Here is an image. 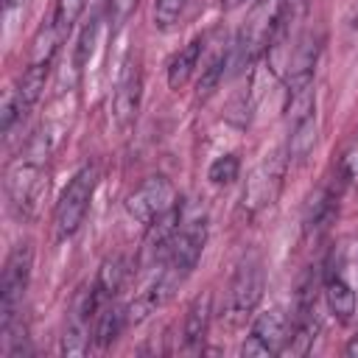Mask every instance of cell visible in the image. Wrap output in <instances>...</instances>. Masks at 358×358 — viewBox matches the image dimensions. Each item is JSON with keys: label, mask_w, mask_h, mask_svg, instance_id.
<instances>
[{"label": "cell", "mask_w": 358, "mask_h": 358, "mask_svg": "<svg viewBox=\"0 0 358 358\" xmlns=\"http://www.w3.org/2000/svg\"><path fill=\"white\" fill-rule=\"evenodd\" d=\"M48 154H50V137L36 134L28 143L25 157H20L6 173L8 204L20 218H34L48 193V171H45Z\"/></svg>", "instance_id": "cell-1"}, {"label": "cell", "mask_w": 358, "mask_h": 358, "mask_svg": "<svg viewBox=\"0 0 358 358\" xmlns=\"http://www.w3.org/2000/svg\"><path fill=\"white\" fill-rule=\"evenodd\" d=\"M282 17H285V0H257L249 8V14L232 42L229 67L235 73L249 70L266 50H271L274 39L282 31Z\"/></svg>", "instance_id": "cell-2"}, {"label": "cell", "mask_w": 358, "mask_h": 358, "mask_svg": "<svg viewBox=\"0 0 358 358\" xmlns=\"http://www.w3.org/2000/svg\"><path fill=\"white\" fill-rule=\"evenodd\" d=\"M204 243H207V218L204 215L182 218L173 232V241L168 246V255L159 263L157 277L165 285H171L173 291H179V285L193 274V268L204 252Z\"/></svg>", "instance_id": "cell-3"}, {"label": "cell", "mask_w": 358, "mask_h": 358, "mask_svg": "<svg viewBox=\"0 0 358 358\" xmlns=\"http://www.w3.org/2000/svg\"><path fill=\"white\" fill-rule=\"evenodd\" d=\"M95 185H98V168L95 165H84L73 173V179L67 182V187L62 190L59 201H56V210H53V229H56V238H70L78 232V227L84 224L87 218V210H90V201H92V193H95Z\"/></svg>", "instance_id": "cell-4"}, {"label": "cell", "mask_w": 358, "mask_h": 358, "mask_svg": "<svg viewBox=\"0 0 358 358\" xmlns=\"http://www.w3.org/2000/svg\"><path fill=\"white\" fill-rule=\"evenodd\" d=\"M31 263H34L31 243H17L6 260V268L0 277V333L3 338L11 333L17 313L22 308V296L31 280Z\"/></svg>", "instance_id": "cell-5"}, {"label": "cell", "mask_w": 358, "mask_h": 358, "mask_svg": "<svg viewBox=\"0 0 358 358\" xmlns=\"http://www.w3.org/2000/svg\"><path fill=\"white\" fill-rule=\"evenodd\" d=\"M173 207H179L176 199V187L171 185V179L165 176H148L134 193H129L126 199V213L134 224H140L143 229H148L154 221H159L162 215H168Z\"/></svg>", "instance_id": "cell-6"}, {"label": "cell", "mask_w": 358, "mask_h": 358, "mask_svg": "<svg viewBox=\"0 0 358 358\" xmlns=\"http://www.w3.org/2000/svg\"><path fill=\"white\" fill-rule=\"evenodd\" d=\"M285 165H288V151H271L249 173L246 187H243V201H241L249 215H255V213H260V210L274 204V199H277V193L282 187Z\"/></svg>", "instance_id": "cell-7"}, {"label": "cell", "mask_w": 358, "mask_h": 358, "mask_svg": "<svg viewBox=\"0 0 358 358\" xmlns=\"http://www.w3.org/2000/svg\"><path fill=\"white\" fill-rule=\"evenodd\" d=\"M288 336H291L288 316L280 308H268V310L255 316V322H252V327L241 344V355H246V358L280 355V352H285Z\"/></svg>", "instance_id": "cell-8"}, {"label": "cell", "mask_w": 358, "mask_h": 358, "mask_svg": "<svg viewBox=\"0 0 358 358\" xmlns=\"http://www.w3.org/2000/svg\"><path fill=\"white\" fill-rule=\"evenodd\" d=\"M263 288H266V274H263L260 257L257 255L243 257L229 285V310L235 316H249L263 299Z\"/></svg>", "instance_id": "cell-9"}, {"label": "cell", "mask_w": 358, "mask_h": 358, "mask_svg": "<svg viewBox=\"0 0 358 358\" xmlns=\"http://www.w3.org/2000/svg\"><path fill=\"white\" fill-rule=\"evenodd\" d=\"M140 95H143V70H140V62L129 56L115 81V98H112L115 123L120 129H129L134 123L137 109H140Z\"/></svg>", "instance_id": "cell-10"}, {"label": "cell", "mask_w": 358, "mask_h": 358, "mask_svg": "<svg viewBox=\"0 0 358 358\" xmlns=\"http://www.w3.org/2000/svg\"><path fill=\"white\" fill-rule=\"evenodd\" d=\"M210 313H213V294L201 291L193 296V302L187 305L185 322H182V350L185 352H199L207 330H210Z\"/></svg>", "instance_id": "cell-11"}, {"label": "cell", "mask_w": 358, "mask_h": 358, "mask_svg": "<svg viewBox=\"0 0 358 358\" xmlns=\"http://www.w3.org/2000/svg\"><path fill=\"white\" fill-rule=\"evenodd\" d=\"M324 299H327V308L330 313L338 319V322H350L355 316V291L352 285L344 280L341 271H336V266L327 268L324 274Z\"/></svg>", "instance_id": "cell-12"}, {"label": "cell", "mask_w": 358, "mask_h": 358, "mask_svg": "<svg viewBox=\"0 0 358 358\" xmlns=\"http://www.w3.org/2000/svg\"><path fill=\"white\" fill-rule=\"evenodd\" d=\"M204 50V36H193L179 53H173V59L168 62V87L171 90H182L187 84V78L193 76L199 59Z\"/></svg>", "instance_id": "cell-13"}, {"label": "cell", "mask_w": 358, "mask_h": 358, "mask_svg": "<svg viewBox=\"0 0 358 358\" xmlns=\"http://www.w3.org/2000/svg\"><path fill=\"white\" fill-rule=\"evenodd\" d=\"M126 324H129V313H126L123 308H117L112 299L103 302L101 310H98V316H95V324H92V338H95V344H98V347H109V344L120 336V330H123Z\"/></svg>", "instance_id": "cell-14"}, {"label": "cell", "mask_w": 358, "mask_h": 358, "mask_svg": "<svg viewBox=\"0 0 358 358\" xmlns=\"http://www.w3.org/2000/svg\"><path fill=\"white\" fill-rule=\"evenodd\" d=\"M126 277H129L126 260H123L120 255H112V257H106V260L101 263V268H98V274H95V280H92V282H95L98 294L109 302V299H115V296L120 294V288H123Z\"/></svg>", "instance_id": "cell-15"}, {"label": "cell", "mask_w": 358, "mask_h": 358, "mask_svg": "<svg viewBox=\"0 0 358 358\" xmlns=\"http://www.w3.org/2000/svg\"><path fill=\"white\" fill-rule=\"evenodd\" d=\"M45 81H48V64H45V62H31V64L25 67V73L20 76L17 87H14L25 109H31V106L42 98Z\"/></svg>", "instance_id": "cell-16"}, {"label": "cell", "mask_w": 358, "mask_h": 358, "mask_svg": "<svg viewBox=\"0 0 358 358\" xmlns=\"http://www.w3.org/2000/svg\"><path fill=\"white\" fill-rule=\"evenodd\" d=\"M229 56H232V50H218L207 62V67L201 70V78H199V98H207V95L215 92V87L221 84V78H224V73L229 67Z\"/></svg>", "instance_id": "cell-17"}, {"label": "cell", "mask_w": 358, "mask_h": 358, "mask_svg": "<svg viewBox=\"0 0 358 358\" xmlns=\"http://www.w3.org/2000/svg\"><path fill=\"white\" fill-rule=\"evenodd\" d=\"M84 6H87V0H56L53 25H56V31H59V36H62V39L73 31V25H76V20L81 17Z\"/></svg>", "instance_id": "cell-18"}, {"label": "cell", "mask_w": 358, "mask_h": 358, "mask_svg": "<svg viewBox=\"0 0 358 358\" xmlns=\"http://www.w3.org/2000/svg\"><path fill=\"white\" fill-rule=\"evenodd\" d=\"M238 171H241V162H238V157L235 154H221V157H215L213 162H210V168H207V179L213 182V185H229V182H235L238 179Z\"/></svg>", "instance_id": "cell-19"}, {"label": "cell", "mask_w": 358, "mask_h": 358, "mask_svg": "<svg viewBox=\"0 0 358 358\" xmlns=\"http://www.w3.org/2000/svg\"><path fill=\"white\" fill-rule=\"evenodd\" d=\"M190 0H157L154 3V25L159 31H168L179 22V17L185 14Z\"/></svg>", "instance_id": "cell-20"}, {"label": "cell", "mask_w": 358, "mask_h": 358, "mask_svg": "<svg viewBox=\"0 0 358 358\" xmlns=\"http://www.w3.org/2000/svg\"><path fill=\"white\" fill-rule=\"evenodd\" d=\"M28 109L22 106V101H20V95H17V90L11 87V90H6V95H3V106H0V131L3 134H8L11 131V126L25 115Z\"/></svg>", "instance_id": "cell-21"}, {"label": "cell", "mask_w": 358, "mask_h": 358, "mask_svg": "<svg viewBox=\"0 0 358 358\" xmlns=\"http://www.w3.org/2000/svg\"><path fill=\"white\" fill-rule=\"evenodd\" d=\"M95 31H98V20H90V25L81 31V39H78V53H76V64H78V67H84V64H87V59L92 56Z\"/></svg>", "instance_id": "cell-22"}, {"label": "cell", "mask_w": 358, "mask_h": 358, "mask_svg": "<svg viewBox=\"0 0 358 358\" xmlns=\"http://www.w3.org/2000/svg\"><path fill=\"white\" fill-rule=\"evenodd\" d=\"M115 6H117V17H126L137 6V0H115Z\"/></svg>", "instance_id": "cell-23"}, {"label": "cell", "mask_w": 358, "mask_h": 358, "mask_svg": "<svg viewBox=\"0 0 358 358\" xmlns=\"http://www.w3.org/2000/svg\"><path fill=\"white\" fill-rule=\"evenodd\" d=\"M28 0H3V6H6V11H11V8H20V6H25Z\"/></svg>", "instance_id": "cell-24"}, {"label": "cell", "mask_w": 358, "mask_h": 358, "mask_svg": "<svg viewBox=\"0 0 358 358\" xmlns=\"http://www.w3.org/2000/svg\"><path fill=\"white\" fill-rule=\"evenodd\" d=\"M352 28L358 31V11H355V17H352Z\"/></svg>", "instance_id": "cell-25"}]
</instances>
